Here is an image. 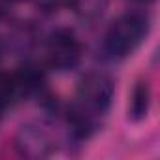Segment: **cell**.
Returning <instances> with one entry per match:
<instances>
[{
    "label": "cell",
    "mask_w": 160,
    "mask_h": 160,
    "mask_svg": "<svg viewBox=\"0 0 160 160\" xmlns=\"http://www.w3.org/2000/svg\"><path fill=\"white\" fill-rule=\"evenodd\" d=\"M49 57H51V64L57 68H68V66L75 64V60L79 57V43L72 30L60 28L51 34Z\"/></svg>",
    "instance_id": "obj_2"
},
{
    "label": "cell",
    "mask_w": 160,
    "mask_h": 160,
    "mask_svg": "<svg viewBox=\"0 0 160 160\" xmlns=\"http://www.w3.org/2000/svg\"><path fill=\"white\" fill-rule=\"evenodd\" d=\"M147 17L138 13H128L121 17L106 36V49L115 57H126L145 36Z\"/></svg>",
    "instance_id": "obj_1"
},
{
    "label": "cell",
    "mask_w": 160,
    "mask_h": 160,
    "mask_svg": "<svg viewBox=\"0 0 160 160\" xmlns=\"http://www.w3.org/2000/svg\"><path fill=\"white\" fill-rule=\"evenodd\" d=\"M149 98H151V94H149L147 83L139 81L134 87V91H132V98H130V106H128V113H130V117L134 121H141L147 115V111H149Z\"/></svg>",
    "instance_id": "obj_3"
},
{
    "label": "cell",
    "mask_w": 160,
    "mask_h": 160,
    "mask_svg": "<svg viewBox=\"0 0 160 160\" xmlns=\"http://www.w3.org/2000/svg\"><path fill=\"white\" fill-rule=\"evenodd\" d=\"M15 83H17V89H23V91H32L36 87H40L42 79H43V73L36 68V66H23L15 75Z\"/></svg>",
    "instance_id": "obj_4"
}]
</instances>
